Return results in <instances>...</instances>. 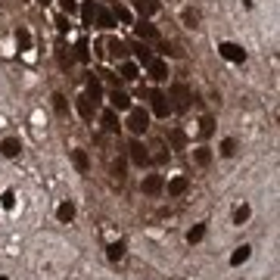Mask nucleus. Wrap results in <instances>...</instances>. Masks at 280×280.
<instances>
[{
	"label": "nucleus",
	"instance_id": "obj_1",
	"mask_svg": "<svg viewBox=\"0 0 280 280\" xmlns=\"http://www.w3.org/2000/svg\"><path fill=\"white\" fill-rule=\"evenodd\" d=\"M168 100H171V109H178V112H184V109L190 106V100H193V94H190V88H187L184 81H175V84H171V94H168Z\"/></svg>",
	"mask_w": 280,
	"mask_h": 280
},
{
	"label": "nucleus",
	"instance_id": "obj_6",
	"mask_svg": "<svg viewBox=\"0 0 280 280\" xmlns=\"http://www.w3.org/2000/svg\"><path fill=\"white\" fill-rule=\"evenodd\" d=\"M162 190H165L162 175H146V178H143V193H146V196H159Z\"/></svg>",
	"mask_w": 280,
	"mask_h": 280
},
{
	"label": "nucleus",
	"instance_id": "obj_19",
	"mask_svg": "<svg viewBox=\"0 0 280 280\" xmlns=\"http://www.w3.org/2000/svg\"><path fill=\"white\" fill-rule=\"evenodd\" d=\"M249 255H252V246H246V243H243V246H236V252L230 255V265H233V268H236V265H243V262H249Z\"/></svg>",
	"mask_w": 280,
	"mask_h": 280
},
{
	"label": "nucleus",
	"instance_id": "obj_14",
	"mask_svg": "<svg viewBox=\"0 0 280 280\" xmlns=\"http://www.w3.org/2000/svg\"><path fill=\"white\" fill-rule=\"evenodd\" d=\"M187 190H190V181H187V178H171V181H168V196L178 199V196H184Z\"/></svg>",
	"mask_w": 280,
	"mask_h": 280
},
{
	"label": "nucleus",
	"instance_id": "obj_32",
	"mask_svg": "<svg viewBox=\"0 0 280 280\" xmlns=\"http://www.w3.org/2000/svg\"><path fill=\"white\" fill-rule=\"evenodd\" d=\"M215 131V122H212V115H203V122H199V134L203 137H209Z\"/></svg>",
	"mask_w": 280,
	"mask_h": 280
},
{
	"label": "nucleus",
	"instance_id": "obj_33",
	"mask_svg": "<svg viewBox=\"0 0 280 280\" xmlns=\"http://www.w3.org/2000/svg\"><path fill=\"white\" fill-rule=\"evenodd\" d=\"M236 153V140L233 137H224L221 140V156H233Z\"/></svg>",
	"mask_w": 280,
	"mask_h": 280
},
{
	"label": "nucleus",
	"instance_id": "obj_18",
	"mask_svg": "<svg viewBox=\"0 0 280 280\" xmlns=\"http://www.w3.org/2000/svg\"><path fill=\"white\" fill-rule=\"evenodd\" d=\"M109 171H112V178H115L118 184H122V181L128 178V162H125V159H115V162L109 165Z\"/></svg>",
	"mask_w": 280,
	"mask_h": 280
},
{
	"label": "nucleus",
	"instance_id": "obj_7",
	"mask_svg": "<svg viewBox=\"0 0 280 280\" xmlns=\"http://www.w3.org/2000/svg\"><path fill=\"white\" fill-rule=\"evenodd\" d=\"M109 103H112V109H115V112H128V109H131V97H128L125 91H118V88L112 91Z\"/></svg>",
	"mask_w": 280,
	"mask_h": 280
},
{
	"label": "nucleus",
	"instance_id": "obj_26",
	"mask_svg": "<svg viewBox=\"0 0 280 280\" xmlns=\"http://www.w3.org/2000/svg\"><path fill=\"white\" fill-rule=\"evenodd\" d=\"M181 19H184V25H187V28H193V31L199 28V13H196L193 7H187V10L181 13Z\"/></svg>",
	"mask_w": 280,
	"mask_h": 280
},
{
	"label": "nucleus",
	"instance_id": "obj_4",
	"mask_svg": "<svg viewBox=\"0 0 280 280\" xmlns=\"http://www.w3.org/2000/svg\"><path fill=\"white\" fill-rule=\"evenodd\" d=\"M128 156H131V162H134V165H140V168H146V165L153 162L149 149H146L140 140H131V146H128Z\"/></svg>",
	"mask_w": 280,
	"mask_h": 280
},
{
	"label": "nucleus",
	"instance_id": "obj_25",
	"mask_svg": "<svg viewBox=\"0 0 280 280\" xmlns=\"http://www.w3.org/2000/svg\"><path fill=\"white\" fill-rule=\"evenodd\" d=\"M88 97H91L94 103H97V100L103 97V84H100V78H94V75L88 78Z\"/></svg>",
	"mask_w": 280,
	"mask_h": 280
},
{
	"label": "nucleus",
	"instance_id": "obj_11",
	"mask_svg": "<svg viewBox=\"0 0 280 280\" xmlns=\"http://www.w3.org/2000/svg\"><path fill=\"white\" fill-rule=\"evenodd\" d=\"M146 69H149V75L156 78V81H165V78H168V66H165L162 59H156V56L149 59V66H146Z\"/></svg>",
	"mask_w": 280,
	"mask_h": 280
},
{
	"label": "nucleus",
	"instance_id": "obj_35",
	"mask_svg": "<svg viewBox=\"0 0 280 280\" xmlns=\"http://www.w3.org/2000/svg\"><path fill=\"white\" fill-rule=\"evenodd\" d=\"M81 16H84V25H94V4H84L81 7Z\"/></svg>",
	"mask_w": 280,
	"mask_h": 280
},
{
	"label": "nucleus",
	"instance_id": "obj_10",
	"mask_svg": "<svg viewBox=\"0 0 280 280\" xmlns=\"http://www.w3.org/2000/svg\"><path fill=\"white\" fill-rule=\"evenodd\" d=\"M75 109H78V115H81V118H94V100L88 94H81V97L75 100Z\"/></svg>",
	"mask_w": 280,
	"mask_h": 280
},
{
	"label": "nucleus",
	"instance_id": "obj_24",
	"mask_svg": "<svg viewBox=\"0 0 280 280\" xmlns=\"http://www.w3.org/2000/svg\"><path fill=\"white\" fill-rule=\"evenodd\" d=\"M56 218H59L62 224H72V218H75V203H62V206L56 209Z\"/></svg>",
	"mask_w": 280,
	"mask_h": 280
},
{
	"label": "nucleus",
	"instance_id": "obj_2",
	"mask_svg": "<svg viewBox=\"0 0 280 280\" xmlns=\"http://www.w3.org/2000/svg\"><path fill=\"white\" fill-rule=\"evenodd\" d=\"M149 106H153V115L156 118H168V112H171L168 94H162V91H149Z\"/></svg>",
	"mask_w": 280,
	"mask_h": 280
},
{
	"label": "nucleus",
	"instance_id": "obj_22",
	"mask_svg": "<svg viewBox=\"0 0 280 280\" xmlns=\"http://www.w3.org/2000/svg\"><path fill=\"white\" fill-rule=\"evenodd\" d=\"M122 255H125V240H118V243H109L106 246V259L109 262H118Z\"/></svg>",
	"mask_w": 280,
	"mask_h": 280
},
{
	"label": "nucleus",
	"instance_id": "obj_3",
	"mask_svg": "<svg viewBox=\"0 0 280 280\" xmlns=\"http://www.w3.org/2000/svg\"><path fill=\"white\" fill-rule=\"evenodd\" d=\"M128 128L134 131V134H143L146 128H149V112H143V109H128Z\"/></svg>",
	"mask_w": 280,
	"mask_h": 280
},
{
	"label": "nucleus",
	"instance_id": "obj_30",
	"mask_svg": "<svg viewBox=\"0 0 280 280\" xmlns=\"http://www.w3.org/2000/svg\"><path fill=\"white\" fill-rule=\"evenodd\" d=\"M249 215H252V209H249L246 203H243V206H236V212H233V224H246Z\"/></svg>",
	"mask_w": 280,
	"mask_h": 280
},
{
	"label": "nucleus",
	"instance_id": "obj_20",
	"mask_svg": "<svg viewBox=\"0 0 280 280\" xmlns=\"http://www.w3.org/2000/svg\"><path fill=\"white\" fill-rule=\"evenodd\" d=\"M128 50H134V56H137V62H140V66H149V59H153V50H149L146 44H134V47H128Z\"/></svg>",
	"mask_w": 280,
	"mask_h": 280
},
{
	"label": "nucleus",
	"instance_id": "obj_5",
	"mask_svg": "<svg viewBox=\"0 0 280 280\" xmlns=\"http://www.w3.org/2000/svg\"><path fill=\"white\" fill-rule=\"evenodd\" d=\"M218 53L227 59V62H246V50L240 44H230V41H221L218 44Z\"/></svg>",
	"mask_w": 280,
	"mask_h": 280
},
{
	"label": "nucleus",
	"instance_id": "obj_34",
	"mask_svg": "<svg viewBox=\"0 0 280 280\" xmlns=\"http://www.w3.org/2000/svg\"><path fill=\"white\" fill-rule=\"evenodd\" d=\"M75 56L81 59V62H88V59H91V50H88V44H84V41H78V47H75Z\"/></svg>",
	"mask_w": 280,
	"mask_h": 280
},
{
	"label": "nucleus",
	"instance_id": "obj_31",
	"mask_svg": "<svg viewBox=\"0 0 280 280\" xmlns=\"http://www.w3.org/2000/svg\"><path fill=\"white\" fill-rule=\"evenodd\" d=\"M53 109H56V115H69V100L62 94H53Z\"/></svg>",
	"mask_w": 280,
	"mask_h": 280
},
{
	"label": "nucleus",
	"instance_id": "obj_38",
	"mask_svg": "<svg viewBox=\"0 0 280 280\" xmlns=\"http://www.w3.org/2000/svg\"><path fill=\"white\" fill-rule=\"evenodd\" d=\"M56 28H59V31H62V34H66V31H69V19H66V13H62V16H59V19H56Z\"/></svg>",
	"mask_w": 280,
	"mask_h": 280
},
{
	"label": "nucleus",
	"instance_id": "obj_16",
	"mask_svg": "<svg viewBox=\"0 0 280 280\" xmlns=\"http://www.w3.org/2000/svg\"><path fill=\"white\" fill-rule=\"evenodd\" d=\"M109 56L112 59H125L128 56V44L118 41V37H112V41H109Z\"/></svg>",
	"mask_w": 280,
	"mask_h": 280
},
{
	"label": "nucleus",
	"instance_id": "obj_12",
	"mask_svg": "<svg viewBox=\"0 0 280 280\" xmlns=\"http://www.w3.org/2000/svg\"><path fill=\"white\" fill-rule=\"evenodd\" d=\"M103 128H106L109 134H118V131H122V122H118L115 109H106V112H103Z\"/></svg>",
	"mask_w": 280,
	"mask_h": 280
},
{
	"label": "nucleus",
	"instance_id": "obj_40",
	"mask_svg": "<svg viewBox=\"0 0 280 280\" xmlns=\"http://www.w3.org/2000/svg\"><path fill=\"white\" fill-rule=\"evenodd\" d=\"M41 4H44V7H47V4H50V0H41Z\"/></svg>",
	"mask_w": 280,
	"mask_h": 280
},
{
	"label": "nucleus",
	"instance_id": "obj_21",
	"mask_svg": "<svg viewBox=\"0 0 280 280\" xmlns=\"http://www.w3.org/2000/svg\"><path fill=\"white\" fill-rule=\"evenodd\" d=\"M16 47H19V50H31V31L22 28V25L16 28Z\"/></svg>",
	"mask_w": 280,
	"mask_h": 280
},
{
	"label": "nucleus",
	"instance_id": "obj_15",
	"mask_svg": "<svg viewBox=\"0 0 280 280\" xmlns=\"http://www.w3.org/2000/svg\"><path fill=\"white\" fill-rule=\"evenodd\" d=\"M0 153H4V156H7V159H16V156H19V153H22V143H19V140H16V137H7V140H4V143H0Z\"/></svg>",
	"mask_w": 280,
	"mask_h": 280
},
{
	"label": "nucleus",
	"instance_id": "obj_8",
	"mask_svg": "<svg viewBox=\"0 0 280 280\" xmlns=\"http://www.w3.org/2000/svg\"><path fill=\"white\" fill-rule=\"evenodd\" d=\"M94 19H97V28H103V31L115 28V19H112V13H109V10H103V7H94Z\"/></svg>",
	"mask_w": 280,
	"mask_h": 280
},
{
	"label": "nucleus",
	"instance_id": "obj_13",
	"mask_svg": "<svg viewBox=\"0 0 280 280\" xmlns=\"http://www.w3.org/2000/svg\"><path fill=\"white\" fill-rule=\"evenodd\" d=\"M72 162H75V168L81 171V175H88V171H91V159H88V153H84V149H72Z\"/></svg>",
	"mask_w": 280,
	"mask_h": 280
},
{
	"label": "nucleus",
	"instance_id": "obj_23",
	"mask_svg": "<svg viewBox=\"0 0 280 280\" xmlns=\"http://www.w3.org/2000/svg\"><path fill=\"white\" fill-rule=\"evenodd\" d=\"M193 162H196V165H203V168L212 165V149H209V146H199V149L193 153Z\"/></svg>",
	"mask_w": 280,
	"mask_h": 280
},
{
	"label": "nucleus",
	"instance_id": "obj_39",
	"mask_svg": "<svg viewBox=\"0 0 280 280\" xmlns=\"http://www.w3.org/2000/svg\"><path fill=\"white\" fill-rule=\"evenodd\" d=\"M171 140H175V146H181V143H184V134H181V131H175V134H171Z\"/></svg>",
	"mask_w": 280,
	"mask_h": 280
},
{
	"label": "nucleus",
	"instance_id": "obj_27",
	"mask_svg": "<svg viewBox=\"0 0 280 280\" xmlns=\"http://www.w3.org/2000/svg\"><path fill=\"white\" fill-rule=\"evenodd\" d=\"M118 72H122V78H125V81H134V78L140 75L137 62H122V66H118Z\"/></svg>",
	"mask_w": 280,
	"mask_h": 280
},
{
	"label": "nucleus",
	"instance_id": "obj_29",
	"mask_svg": "<svg viewBox=\"0 0 280 280\" xmlns=\"http://www.w3.org/2000/svg\"><path fill=\"white\" fill-rule=\"evenodd\" d=\"M203 236H206V224H196V227H190V230H187V243L193 246V243H199Z\"/></svg>",
	"mask_w": 280,
	"mask_h": 280
},
{
	"label": "nucleus",
	"instance_id": "obj_9",
	"mask_svg": "<svg viewBox=\"0 0 280 280\" xmlns=\"http://www.w3.org/2000/svg\"><path fill=\"white\" fill-rule=\"evenodd\" d=\"M134 31H137L140 41H156V37H159V28H156V25H149V22H143V19L134 25Z\"/></svg>",
	"mask_w": 280,
	"mask_h": 280
},
{
	"label": "nucleus",
	"instance_id": "obj_37",
	"mask_svg": "<svg viewBox=\"0 0 280 280\" xmlns=\"http://www.w3.org/2000/svg\"><path fill=\"white\" fill-rule=\"evenodd\" d=\"M0 203H4L7 209H13V206H16V193H13V190H7V193H4V199H0Z\"/></svg>",
	"mask_w": 280,
	"mask_h": 280
},
{
	"label": "nucleus",
	"instance_id": "obj_17",
	"mask_svg": "<svg viewBox=\"0 0 280 280\" xmlns=\"http://www.w3.org/2000/svg\"><path fill=\"white\" fill-rule=\"evenodd\" d=\"M134 10L140 16H153V13H159V0H134Z\"/></svg>",
	"mask_w": 280,
	"mask_h": 280
},
{
	"label": "nucleus",
	"instance_id": "obj_36",
	"mask_svg": "<svg viewBox=\"0 0 280 280\" xmlns=\"http://www.w3.org/2000/svg\"><path fill=\"white\" fill-rule=\"evenodd\" d=\"M59 7H62V13H66V16L78 13V4H75V0H59Z\"/></svg>",
	"mask_w": 280,
	"mask_h": 280
},
{
	"label": "nucleus",
	"instance_id": "obj_28",
	"mask_svg": "<svg viewBox=\"0 0 280 280\" xmlns=\"http://www.w3.org/2000/svg\"><path fill=\"white\" fill-rule=\"evenodd\" d=\"M112 19H115V22H125V25H131V10H128V7H122V4H115Z\"/></svg>",
	"mask_w": 280,
	"mask_h": 280
},
{
	"label": "nucleus",
	"instance_id": "obj_41",
	"mask_svg": "<svg viewBox=\"0 0 280 280\" xmlns=\"http://www.w3.org/2000/svg\"><path fill=\"white\" fill-rule=\"evenodd\" d=\"M0 280H7V277H0Z\"/></svg>",
	"mask_w": 280,
	"mask_h": 280
}]
</instances>
